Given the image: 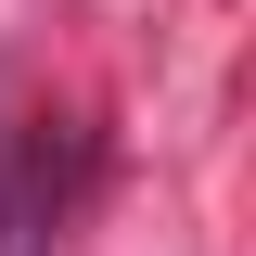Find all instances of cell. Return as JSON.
<instances>
[{
	"mask_svg": "<svg viewBox=\"0 0 256 256\" xmlns=\"http://www.w3.org/2000/svg\"><path fill=\"white\" fill-rule=\"evenodd\" d=\"M0 256H52V166H0Z\"/></svg>",
	"mask_w": 256,
	"mask_h": 256,
	"instance_id": "6da1fadb",
	"label": "cell"
}]
</instances>
